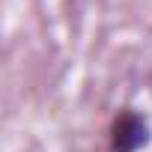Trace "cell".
Masks as SVG:
<instances>
[{
	"label": "cell",
	"mask_w": 152,
	"mask_h": 152,
	"mask_svg": "<svg viewBox=\"0 0 152 152\" xmlns=\"http://www.w3.org/2000/svg\"><path fill=\"white\" fill-rule=\"evenodd\" d=\"M149 122L140 110H119L110 125V152H140L149 143Z\"/></svg>",
	"instance_id": "6da1fadb"
}]
</instances>
